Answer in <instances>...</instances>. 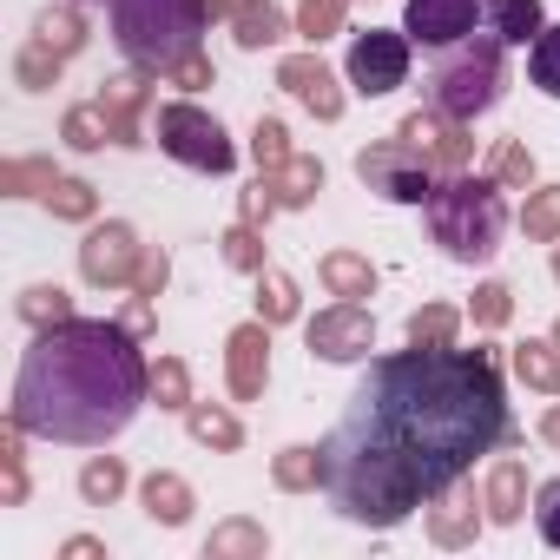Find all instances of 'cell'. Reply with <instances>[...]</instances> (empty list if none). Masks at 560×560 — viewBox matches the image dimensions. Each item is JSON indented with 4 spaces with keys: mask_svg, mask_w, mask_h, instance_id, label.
I'll return each instance as SVG.
<instances>
[{
    "mask_svg": "<svg viewBox=\"0 0 560 560\" xmlns=\"http://www.w3.org/2000/svg\"><path fill=\"white\" fill-rule=\"evenodd\" d=\"M330 448V508L357 527H402L416 508L468 481L481 455L521 448L494 343L370 357Z\"/></svg>",
    "mask_w": 560,
    "mask_h": 560,
    "instance_id": "6da1fadb",
    "label": "cell"
},
{
    "mask_svg": "<svg viewBox=\"0 0 560 560\" xmlns=\"http://www.w3.org/2000/svg\"><path fill=\"white\" fill-rule=\"evenodd\" d=\"M152 402V363L139 337L113 317H67L34 330L21 376H14V422L60 448H106L119 442L139 409Z\"/></svg>",
    "mask_w": 560,
    "mask_h": 560,
    "instance_id": "7a4b0ae2",
    "label": "cell"
},
{
    "mask_svg": "<svg viewBox=\"0 0 560 560\" xmlns=\"http://www.w3.org/2000/svg\"><path fill=\"white\" fill-rule=\"evenodd\" d=\"M429 211V237L442 244L448 264H494L501 257V237H508V205H501V185L488 172H442L435 178V198L422 205Z\"/></svg>",
    "mask_w": 560,
    "mask_h": 560,
    "instance_id": "3957f363",
    "label": "cell"
},
{
    "mask_svg": "<svg viewBox=\"0 0 560 560\" xmlns=\"http://www.w3.org/2000/svg\"><path fill=\"white\" fill-rule=\"evenodd\" d=\"M106 21H113V40L126 60L165 73L205 47L211 0H106Z\"/></svg>",
    "mask_w": 560,
    "mask_h": 560,
    "instance_id": "277c9868",
    "label": "cell"
},
{
    "mask_svg": "<svg viewBox=\"0 0 560 560\" xmlns=\"http://www.w3.org/2000/svg\"><path fill=\"white\" fill-rule=\"evenodd\" d=\"M501 93H508V47L488 27L468 34V40H455V47H442L429 60V73H422V100L442 106V113H455V119H468V126L481 113H494Z\"/></svg>",
    "mask_w": 560,
    "mask_h": 560,
    "instance_id": "5b68a950",
    "label": "cell"
},
{
    "mask_svg": "<svg viewBox=\"0 0 560 560\" xmlns=\"http://www.w3.org/2000/svg\"><path fill=\"white\" fill-rule=\"evenodd\" d=\"M152 139H159V152H165L172 165H185V172H205V178L237 172V139H231L224 119L205 113L198 100H165V106L152 113Z\"/></svg>",
    "mask_w": 560,
    "mask_h": 560,
    "instance_id": "8992f818",
    "label": "cell"
},
{
    "mask_svg": "<svg viewBox=\"0 0 560 560\" xmlns=\"http://www.w3.org/2000/svg\"><path fill=\"white\" fill-rule=\"evenodd\" d=\"M357 178H363L376 198H389V205H429L442 172H435L409 139H396V132H389V139H376V145H363V152H357Z\"/></svg>",
    "mask_w": 560,
    "mask_h": 560,
    "instance_id": "52a82bcc",
    "label": "cell"
},
{
    "mask_svg": "<svg viewBox=\"0 0 560 560\" xmlns=\"http://www.w3.org/2000/svg\"><path fill=\"white\" fill-rule=\"evenodd\" d=\"M409 34L402 27H370V34H350V54H343V73L363 100H383L396 86H409Z\"/></svg>",
    "mask_w": 560,
    "mask_h": 560,
    "instance_id": "ba28073f",
    "label": "cell"
},
{
    "mask_svg": "<svg viewBox=\"0 0 560 560\" xmlns=\"http://www.w3.org/2000/svg\"><path fill=\"white\" fill-rule=\"evenodd\" d=\"M139 257H145V244H139V231L126 218H106V224L93 218L86 237H80V277L93 291H132Z\"/></svg>",
    "mask_w": 560,
    "mask_h": 560,
    "instance_id": "9c48e42d",
    "label": "cell"
},
{
    "mask_svg": "<svg viewBox=\"0 0 560 560\" xmlns=\"http://www.w3.org/2000/svg\"><path fill=\"white\" fill-rule=\"evenodd\" d=\"M304 350H311V363H370V350H376V317H370V304L337 298L330 311H317V317L304 324Z\"/></svg>",
    "mask_w": 560,
    "mask_h": 560,
    "instance_id": "30bf717a",
    "label": "cell"
},
{
    "mask_svg": "<svg viewBox=\"0 0 560 560\" xmlns=\"http://www.w3.org/2000/svg\"><path fill=\"white\" fill-rule=\"evenodd\" d=\"M396 139H409L435 172H468V165H475V132H468V119H455V113H442V106H429V100L396 126Z\"/></svg>",
    "mask_w": 560,
    "mask_h": 560,
    "instance_id": "8fae6325",
    "label": "cell"
},
{
    "mask_svg": "<svg viewBox=\"0 0 560 560\" xmlns=\"http://www.w3.org/2000/svg\"><path fill=\"white\" fill-rule=\"evenodd\" d=\"M152 86H159V73L152 67H126V73H113V80H100V106H106V126H113V145H145V106H152Z\"/></svg>",
    "mask_w": 560,
    "mask_h": 560,
    "instance_id": "7c38bea8",
    "label": "cell"
},
{
    "mask_svg": "<svg viewBox=\"0 0 560 560\" xmlns=\"http://www.w3.org/2000/svg\"><path fill=\"white\" fill-rule=\"evenodd\" d=\"M277 86H284L311 119H324V126H337V119H343V106H350V100H343V80L324 67V54H317V47H311V54H284V60H277Z\"/></svg>",
    "mask_w": 560,
    "mask_h": 560,
    "instance_id": "4fadbf2b",
    "label": "cell"
},
{
    "mask_svg": "<svg viewBox=\"0 0 560 560\" xmlns=\"http://www.w3.org/2000/svg\"><path fill=\"white\" fill-rule=\"evenodd\" d=\"M224 389H231V402H257L270 389V324L264 317H250L224 337Z\"/></svg>",
    "mask_w": 560,
    "mask_h": 560,
    "instance_id": "5bb4252c",
    "label": "cell"
},
{
    "mask_svg": "<svg viewBox=\"0 0 560 560\" xmlns=\"http://www.w3.org/2000/svg\"><path fill=\"white\" fill-rule=\"evenodd\" d=\"M481 527H488V501H481L468 481H455L448 494H435V501L422 508V534H429L442 553L475 547V540H481Z\"/></svg>",
    "mask_w": 560,
    "mask_h": 560,
    "instance_id": "9a60e30c",
    "label": "cell"
},
{
    "mask_svg": "<svg viewBox=\"0 0 560 560\" xmlns=\"http://www.w3.org/2000/svg\"><path fill=\"white\" fill-rule=\"evenodd\" d=\"M475 21H481V0H409V8H402V34L416 47H429V54L468 40Z\"/></svg>",
    "mask_w": 560,
    "mask_h": 560,
    "instance_id": "2e32d148",
    "label": "cell"
},
{
    "mask_svg": "<svg viewBox=\"0 0 560 560\" xmlns=\"http://www.w3.org/2000/svg\"><path fill=\"white\" fill-rule=\"evenodd\" d=\"M481 501H488V527H521L527 521V462L501 448V462L481 481Z\"/></svg>",
    "mask_w": 560,
    "mask_h": 560,
    "instance_id": "e0dca14e",
    "label": "cell"
},
{
    "mask_svg": "<svg viewBox=\"0 0 560 560\" xmlns=\"http://www.w3.org/2000/svg\"><path fill=\"white\" fill-rule=\"evenodd\" d=\"M298 34V21L277 8V0H237V14H231V40L244 54H270V47H284Z\"/></svg>",
    "mask_w": 560,
    "mask_h": 560,
    "instance_id": "ac0fdd59",
    "label": "cell"
},
{
    "mask_svg": "<svg viewBox=\"0 0 560 560\" xmlns=\"http://www.w3.org/2000/svg\"><path fill=\"white\" fill-rule=\"evenodd\" d=\"M270 481L284 488V494H317L330 481V448L324 442H291V448H277L270 455Z\"/></svg>",
    "mask_w": 560,
    "mask_h": 560,
    "instance_id": "d6986e66",
    "label": "cell"
},
{
    "mask_svg": "<svg viewBox=\"0 0 560 560\" xmlns=\"http://www.w3.org/2000/svg\"><path fill=\"white\" fill-rule=\"evenodd\" d=\"M139 508H145V521H159V527H185V521H191V508H198V494H191V481H185V475L152 468V475L139 481Z\"/></svg>",
    "mask_w": 560,
    "mask_h": 560,
    "instance_id": "ffe728a7",
    "label": "cell"
},
{
    "mask_svg": "<svg viewBox=\"0 0 560 560\" xmlns=\"http://www.w3.org/2000/svg\"><path fill=\"white\" fill-rule=\"evenodd\" d=\"M481 27L501 47H534L540 27H547V8H540V0H481Z\"/></svg>",
    "mask_w": 560,
    "mask_h": 560,
    "instance_id": "44dd1931",
    "label": "cell"
},
{
    "mask_svg": "<svg viewBox=\"0 0 560 560\" xmlns=\"http://www.w3.org/2000/svg\"><path fill=\"white\" fill-rule=\"evenodd\" d=\"M270 178V191H277V205L284 211H311L317 205V191H324V159H311V152H291L277 172H264Z\"/></svg>",
    "mask_w": 560,
    "mask_h": 560,
    "instance_id": "7402d4cb",
    "label": "cell"
},
{
    "mask_svg": "<svg viewBox=\"0 0 560 560\" xmlns=\"http://www.w3.org/2000/svg\"><path fill=\"white\" fill-rule=\"evenodd\" d=\"M317 277H324V291H330V298H350V304L376 298V264H370L363 250H324Z\"/></svg>",
    "mask_w": 560,
    "mask_h": 560,
    "instance_id": "603a6c76",
    "label": "cell"
},
{
    "mask_svg": "<svg viewBox=\"0 0 560 560\" xmlns=\"http://www.w3.org/2000/svg\"><path fill=\"white\" fill-rule=\"evenodd\" d=\"M185 435H191L198 448H211V455H237V448H244V422H237L224 402H191V409H185Z\"/></svg>",
    "mask_w": 560,
    "mask_h": 560,
    "instance_id": "cb8c5ba5",
    "label": "cell"
},
{
    "mask_svg": "<svg viewBox=\"0 0 560 560\" xmlns=\"http://www.w3.org/2000/svg\"><path fill=\"white\" fill-rule=\"evenodd\" d=\"M264 553H270V534L250 514H231L205 534V560H264Z\"/></svg>",
    "mask_w": 560,
    "mask_h": 560,
    "instance_id": "d4e9b609",
    "label": "cell"
},
{
    "mask_svg": "<svg viewBox=\"0 0 560 560\" xmlns=\"http://www.w3.org/2000/svg\"><path fill=\"white\" fill-rule=\"evenodd\" d=\"M257 317L270 324V330H284V324H298L304 317V291H298V277L291 270H257Z\"/></svg>",
    "mask_w": 560,
    "mask_h": 560,
    "instance_id": "484cf974",
    "label": "cell"
},
{
    "mask_svg": "<svg viewBox=\"0 0 560 560\" xmlns=\"http://www.w3.org/2000/svg\"><path fill=\"white\" fill-rule=\"evenodd\" d=\"M514 376L534 389V396H560V350H553V337H527V343H514Z\"/></svg>",
    "mask_w": 560,
    "mask_h": 560,
    "instance_id": "4316f807",
    "label": "cell"
},
{
    "mask_svg": "<svg viewBox=\"0 0 560 560\" xmlns=\"http://www.w3.org/2000/svg\"><path fill=\"white\" fill-rule=\"evenodd\" d=\"M34 40L54 47L60 60H73L86 47V14H80V0H67V8H40L34 14Z\"/></svg>",
    "mask_w": 560,
    "mask_h": 560,
    "instance_id": "83f0119b",
    "label": "cell"
},
{
    "mask_svg": "<svg viewBox=\"0 0 560 560\" xmlns=\"http://www.w3.org/2000/svg\"><path fill=\"white\" fill-rule=\"evenodd\" d=\"M402 337L416 350H448V343H462V311L455 304H422V311H409Z\"/></svg>",
    "mask_w": 560,
    "mask_h": 560,
    "instance_id": "f1b7e54d",
    "label": "cell"
},
{
    "mask_svg": "<svg viewBox=\"0 0 560 560\" xmlns=\"http://www.w3.org/2000/svg\"><path fill=\"white\" fill-rule=\"evenodd\" d=\"M126 481H132V475H126L119 455H86V462H80V501H86V508H113V501L126 494Z\"/></svg>",
    "mask_w": 560,
    "mask_h": 560,
    "instance_id": "f546056e",
    "label": "cell"
},
{
    "mask_svg": "<svg viewBox=\"0 0 560 560\" xmlns=\"http://www.w3.org/2000/svg\"><path fill=\"white\" fill-rule=\"evenodd\" d=\"M60 139H67V152H100V145H113L106 106H100V100H80V106H67V119H60Z\"/></svg>",
    "mask_w": 560,
    "mask_h": 560,
    "instance_id": "4dcf8cb0",
    "label": "cell"
},
{
    "mask_svg": "<svg viewBox=\"0 0 560 560\" xmlns=\"http://www.w3.org/2000/svg\"><path fill=\"white\" fill-rule=\"evenodd\" d=\"M14 311H21V324H27V330H54V324L80 317V311H73V298H67L60 284H27V291L14 298Z\"/></svg>",
    "mask_w": 560,
    "mask_h": 560,
    "instance_id": "1f68e13d",
    "label": "cell"
},
{
    "mask_svg": "<svg viewBox=\"0 0 560 560\" xmlns=\"http://www.w3.org/2000/svg\"><path fill=\"white\" fill-rule=\"evenodd\" d=\"M40 205H47L60 224H93V218H100V191H93L86 178H67V172L54 178V191H47Z\"/></svg>",
    "mask_w": 560,
    "mask_h": 560,
    "instance_id": "d6a6232c",
    "label": "cell"
},
{
    "mask_svg": "<svg viewBox=\"0 0 560 560\" xmlns=\"http://www.w3.org/2000/svg\"><path fill=\"white\" fill-rule=\"evenodd\" d=\"M488 178H494L501 191H527V185H534V152H527V139H494Z\"/></svg>",
    "mask_w": 560,
    "mask_h": 560,
    "instance_id": "836d02e7",
    "label": "cell"
},
{
    "mask_svg": "<svg viewBox=\"0 0 560 560\" xmlns=\"http://www.w3.org/2000/svg\"><path fill=\"white\" fill-rule=\"evenodd\" d=\"M218 250H224V264L231 270H244V277H257V270H270V250H264V224H231L224 237H218Z\"/></svg>",
    "mask_w": 560,
    "mask_h": 560,
    "instance_id": "e575fe53",
    "label": "cell"
},
{
    "mask_svg": "<svg viewBox=\"0 0 560 560\" xmlns=\"http://www.w3.org/2000/svg\"><path fill=\"white\" fill-rule=\"evenodd\" d=\"M54 159H8L0 165V198H47L54 191Z\"/></svg>",
    "mask_w": 560,
    "mask_h": 560,
    "instance_id": "d590c367",
    "label": "cell"
},
{
    "mask_svg": "<svg viewBox=\"0 0 560 560\" xmlns=\"http://www.w3.org/2000/svg\"><path fill=\"white\" fill-rule=\"evenodd\" d=\"M521 231L534 244H560V185H534L521 205Z\"/></svg>",
    "mask_w": 560,
    "mask_h": 560,
    "instance_id": "8d00e7d4",
    "label": "cell"
},
{
    "mask_svg": "<svg viewBox=\"0 0 560 560\" xmlns=\"http://www.w3.org/2000/svg\"><path fill=\"white\" fill-rule=\"evenodd\" d=\"M152 402H159V409H178V416L198 402V396H191V370H185V357H159V363H152Z\"/></svg>",
    "mask_w": 560,
    "mask_h": 560,
    "instance_id": "74e56055",
    "label": "cell"
},
{
    "mask_svg": "<svg viewBox=\"0 0 560 560\" xmlns=\"http://www.w3.org/2000/svg\"><path fill=\"white\" fill-rule=\"evenodd\" d=\"M527 80H534V93L560 100V21L540 27V40L527 47Z\"/></svg>",
    "mask_w": 560,
    "mask_h": 560,
    "instance_id": "f35d334b",
    "label": "cell"
},
{
    "mask_svg": "<svg viewBox=\"0 0 560 560\" xmlns=\"http://www.w3.org/2000/svg\"><path fill=\"white\" fill-rule=\"evenodd\" d=\"M343 21H350V0H298V34L311 47H324L330 34H343Z\"/></svg>",
    "mask_w": 560,
    "mask_h": 560,
    "instance_id": "ab89813d",
    "label": "cell"
},
{
    "mask_svg": "<svg viewBox=\"0 0 560 560\" xmlns=\"http://www.w3.org/2000/svg\"><path fill=\"white\" fill-rule=\"evenodd\" d=\"M60 67H67V60H60L54 47H40V40H27V47L14 54V80H21L27 93H47V86H60Z\"/></svg>",
    "mask_w": 560,
    "mask_h": 560,
    "instance_id": "60d3db41",
    "label": "cell"
},
{
    "mask_svg": "<svg viewBox=\"0 0 560 560\" xmlns=\"http://www.w3.org/2000/svg\"><path fill=\"white\" fill-rule=\"evenodd\" d=\"M468 317H475V330H508V317H514V291L501 284V277H488V284H475Z\"/></svg>",
    "mask_w": 560,
    "mask_h": 560,
    "instance_id": "b9f144b4",
    "label": "cell"
},
{
    "mask_svg": "<svg viewBox=\"0 0 560 560\" xmlns=\"http://www.w3.org/2000/svg\"><path fill=\"white\" fill-rule=\"evenodd\" d=\"M298 145H291V126L284 119H257L250 126V159H257V172H277Z\"/></svg>",
    "mask_w": 560,
    "mask_h": 560,
    "instance_id": "7bdbcfd3",
    "label": "cell"
},
{
    "mask_svg": "<svg viewBox=\"0 0 560 560\" xmlns=\"http://www.w3.org/2000/svg\"><path fill=\"white\" fill-rule=\"evenodd\" d=\"M159 80H165V86H178V93H198V86H211V80H218V67H211V54L198 47V54H185L178 67H165Z\"/></svg>",
    "mask_w": 560,
    "mask_h": 560,
    "instance_id": "ee69618b",
    "label": "cell"
},
{
    "mask_svg": "<svg viewBox=\"0 0 560 560\" xmlns=\"http://www.w3.org/2000/svg\"><path fill=\"white\" fill-rule=\"evenodd\" d=\"M165 277H172V257H165V244H145V257H139V277H132V298H152V304H159Z\"/></svg>",
    "mask_w": 560,
    "mask_h": 560,
    "instance_id": "f6af8a7d",
    "label": "cell"
},
{
    "mask_svg": "<svg viewBox=\"0 0 560 560\" xmlns=\"http://www.w3.org/2000/svg\"><path fill=\"white\" fill-rule=\"evenodd\" d=\"M534 527H540L547 547H560V475L534 488Z\"/></svg>",
    "mask_w": 560,
    "mask_h": 560,
    "instance_id": "bcb514c9",
    "label": "cell"
},
{
    "mask_svg": "<svg viewBox=\"0 0 560 560\" xmlns=\"http://www.w3.org/2000/svg\"><path fill=\"white\" fill-rule=\"evenodd\" d=\"M270 211H284V205H277L270 178L257 172V185H244V198H237V218H244V224H270Z\"/></svg>",
    "mask_w": 560,
    "mask_h": 560,
    "instance_id": "7dc6e473",
    "label": "cell"
},
{
    "mask_svg": "<svg viewBox=\"0 0 560 560\" xmlns=\"http://www.w3.org/2000/svg\"><path fill=\"white\" fill-rule=\"evenodd\" d=\"M119 324H126L132 337H152V324H159V311H152V298H126V311H119Z\"/></svg>",
    "mask_w": 560,
    "mask_h": 560,
    "instance_id": "c3c4849f",
    "label": "cell"
},
{
    "mask_svg": "<svg viewBox=\"0 0 560 560\" xmlns=\"http://www.w3.org/2000/svg\"><path fill=\"white\" fill-rule=\"evenodd\" d=\"M60 553L67 560H106V540L100 534H73V540H60Z\"/></svg>",
    "mask_w": 560,
    "mask_h": 560,
    "instance_id": "681fc988",
    "label": "cell"
},
{
    "mask_svg": "<svg viewBox=\"0 0 560 560\" xmlns=\"http://www.w3.org/2000/svg\"><path fill=\"white\" fill-rule=\"evenodd\" d=\"M540 442H547V448H560V396H553V402H547V416H540Z\"/></svg>",
    "mask_w": 560,
    "mask_h": 560,
    "instance_id": "f907efd6",
    "label": "cell"
},
{
    "mask_svg": "<svg viewBox=\"0 0 560 560\" xmlns=\"http://www.w3.org/2000/svg\"><path fill=\"white\" fill-rule=\"evenodd\" d=\"M231 14H237V0H211V21H224V27H231Z\"/></svg>",
    "mask_w": 560,
    "mask_h": 560,
    "instance_id": "816d5d0a",
    "label": "cell"
},
{
    "mask_svg": "<svg viewBox=\"0 0 560 560\" xmlns=\"http://www.w3.org/2000/svg\"><path fill=\"white\" fill-rule=\"evenodd\" d=\"M553 284H560V244H553Z\"/></svg>",
    "mask_w": 560,
    "mask_h": 560,
    "instance_id": "f5cc1de1",
    "label": "cell"
},
{
    "mask_svg": "<svg viewBox=\"0 0 560 560\" xmlns=\"http://www.w3.org/2000/svg\"><path fill=\"white\" fill-rule=\"evenodd\" d=\"M547 337H553V350H560V324H553V330H547Z\"/></svg>",
    "mask_w": 560,
    "mask_h": 560,
    "instance_id": "db71d44e",
    "label": "cell"
},
{
    "mask_svg": "<svg viewBox=\"0 0 560 560\" xmlns=\"http://www.w3.org/2000/svg\"><path fill=\"white\" fill-rule=\"evenodd\" d=\"M80 8H93V0H80Z\"/></svg>",
    "mask_w": 560,
    "mask_h": 560,
    "instance_id": "11a10c76",
    "label": "cell"
}]
</instances>
